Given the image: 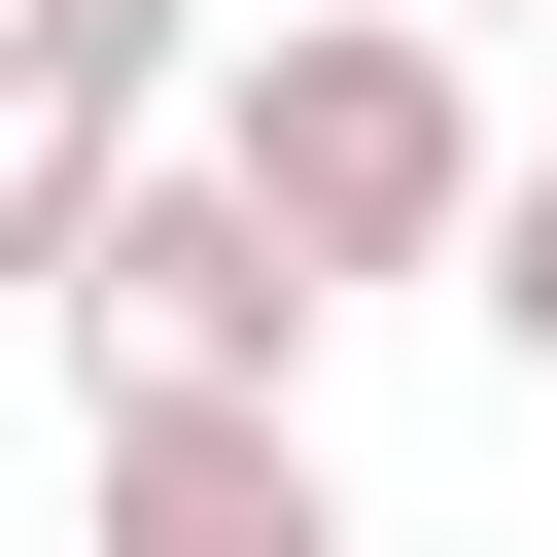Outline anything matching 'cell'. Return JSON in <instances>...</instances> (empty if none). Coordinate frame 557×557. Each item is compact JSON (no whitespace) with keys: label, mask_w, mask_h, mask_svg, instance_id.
Instances as JSON below:
<instances>
[{"label":"cell","mask_w":557,"mask_h":557,"mask_svg":"<svg viewBox=\"0 0 557 557\" xmlns=\"http://www.w3.org/2000/svg\"><path fill=\"white\" fill-rule=\"evenodd\" d=\"M139 139H174V70H139L104 0H0V313H70V244H104Z\"/></svg>","instance_id":"4"},{"label":"cell","mask_w":557,"mask_h":557,"mask_svg":"<svg viewBox=\"0 0 557 557\" xmlns=\"http://www.w3.org/2000/svg\"><path fill=\"white\" fill-rule=\"evenodd\" d=\"M104 35H139V70H209V0H104Z\"/></svg>","instance_id":"6"},{"label":"cell","mask_w":557,"mask_h":557,"mask_svg":"<svg viewBox=\"0 0 557 557\" xmlns=\"http://www.w3.org/2000/svg\"><path fill=\"white\" fill-rule=\"evenodd\" d=\"M313 313H348V278L278 244V174H244V139H139V174H104V244H70V348H104V383H313Z\"/></svg>","instance_id":"2"},{"label":"cell","mask_w":557,"mask_h":557,"mask_svg":"<svg viewBox=\"0 0 557 557\" xmlns=\"http://www.w3.org/2000/svg\"><path fill=\"white\" fill-rule=\"evenodd\" d=\"M70 557H348L313 383H104L70 418Z\"/></svg>","instance_id":"3"},{"label":"cell","mask_w":557,"mask_h":557,"mask_svg":"<svg viewBox=\"0 0 557 557\" xmlns=\"http://www.w3.org/2000/svg\"><path fill=\"white\" fill-rule=\"evenodd\" d=\"M487 348H522V383H557V139H522V174H487Z\"/></svg>","instance_id":"5"},{"label":"cell","mask_w":557,"mask_h":557,"mask_svg":"<svg viewBox=\"0 0 557 557\" xmlns=\"http://www.w3.org/2000/svg\"><path fill=\"white\" fill-rule=\"evenodd\" d=\"M209 139L278 174V244L313 278H487V70H453V0H278L244 70H209Z\"/></svg>","instance_id":"1"}]
</instances>
